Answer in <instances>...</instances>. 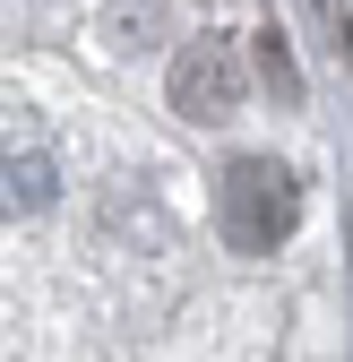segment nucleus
Returning a JSON list of instances; mask_svg holds the SVG:
<instances>
[{
  "label": "nucleus",
  "instance_id": "39448f33",
  "mask_svg": "<svg viewBox=\"0 0 353 362\" xmlns=\"http://www.w3.org/2000/svg\"><path fill=\"white\" fill-rule=\"evenodd\" d=\"M164 26H172L164 0H112V18H104V35L121 43V52H147V43H164Z\"/></svg>",
  "mask_w": 353,
  "mask_h": 362
},
{
  "label": "nucleus",
  "instance_id": "f257e3e1",
  "mask_svg": "<svg viewBox=\"0 0 353 362\" xmlns=\"http://www.w3.org/2000/svg\"><path fill=\"white\" fill-rule=\"evenodd\" d=\"M293 224H301V173L285 156H233L215 173V233H225V250L268 259Z\"/></svg>",
  "mask_w": 353,
  "mask_h": 362
},
{
  "label": "nucleus",
  "instance_id": "7ed1b4c3",
  "mask_svg": "<svg viewBox=\"0 0 353 362\" xmlns=\"http://www.w3.org/2000/svg\"><path fill=\"white\" fill-rule=\"evenodd\" d=\"M250 69L268 78V95H276V104H301V69H293V35H285L276 18H268V26L250 35Z\"/></svg>",
  "mask_w": 353,
  "mask_h": 362
},
{
  "label": "nucleus",
  "instance_id": "423d86ee",
  "mask_svg": "<svg viewBox=\"0 0 353 362\" xmlns=\"http://www.w3.org/2000/svg\"><path fill=\"white\" fill-rule=\"evenodd\" d=\"M311 9H319V26H328V52L353 69V9H345V0H311Z\"/></svg>",
  "mask_w": 353,
  "mask_h": 362
},
{
  "label": "nucleus",
  "instance_id": "20e7f679",
  "mask_svg": "<svg viewBox=\"0 0 353 362\" xmlns=\"http://www.w3.org/2000/svg\"><path fill=\"white\" fill-rule=\"evenodd\" d=\"M35 207H52V164L43 156H9L0 164V216H35Z\"/></svg>",
  "mask_w": 353,
  "mask_h": 362
},
{
  "label": "nucleus",
  "instance_id": "f03ea898",
  "mask_svg": "<svg viewBox=\"0 0 353 362\" xmlns=\"http://www.w3.org/2000/svg\"><path fill=\"white\" fill-rule=\"evenodd\" d=\"M164 95L181 121H233L241 95H250V52L233 35H190V43H172V69H164Z\"/></svg>",
  "mask_w": 353,
  "mask_h": 362
}]
</instances>
